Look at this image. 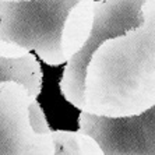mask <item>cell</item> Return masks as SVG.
<instances>
[{
	"mask_svg": "<svg viewBox=\"0 0 155 155\" xmlns=\"http://www.w3.org/2000/svg\"><path fill=\"white\" fill-rule=\"evenodd\" d=\"M143 13L140 27L105 39L92 52L80 110L131 116L155 106V0H144Z\"/></svg>",
	"mask_w": 155,
	"mask_h": 155,
	"instance_id": "obj_1",
	"label": "cell"
},
{
	"mask_svg": "<svg viewBox=\"0 0 155 155\" xmlns=\"http://www.w3.org/2000/svg\"><path fill=\"white\" fill-rule=\"evenodd\" d=\"M78 0H0V58H21L35 51L49 66L66 63L61 34Z\"/></svg>",
	"mask_w": 155,
	"mask_h": 155,
	"instance_id": "obj_2",
	"label": "cell"
},
{
	"mask_svg": "<svg viewBox=\"0 0 155 155\" xmlns=\"http://www.w3.org/2000/svg\"><path fill=\"white\" fill-rule=\"evenodd\" d=\"M0 155H53L46 116L17 81H0Z\"/></svg>",
	"mask_w": 155,
	"mask_h": 155,
	"instance_id": "obj_3",
	"label": "cell"
},
{
	"mask_svg": "<svg viewBox=\"0 0 155 155\" xmlns=\"http://www.w3.org/2000/svg\"><path fill=\"white\" fill-rule=\"evenodd\" d=\"M144 0H97L92 3L94 20L88 39L81 49L66 61L60 91L67 102L81 109L87 63L92 52L105 39L122 35L144 22Z\"/></svg>",
	"mask_w": 155,
	"mask_h": 155,
	"instance_id": "obj_4",
	"label": "cell"
},
{
	"mask_svg": "<svg viewBox=\"0 0 155 155\" xmlns=\"http://www.w3.org/2000/svg\"><path fill=\"white\" fill-rule=\"evenodd\" d=\"M78 131L94 138L104 155H154L155 109L131 116H101L83 112Z\"/></svg>",
	"mask_w": 155,
	"mask_h": 155,
	"instance_id": "obj_5",
	"label": "cell"
},
{
	"mask_svg": "<svg viewBox=\"0 0 155 155\" xmlns=\"http://www.w3.org/2000/svg\"><path fill=\"white\" fill-rule=\"evenodd\" d=\"M94 0H78L66 17L61 34V51L66 61L81 49L88 39L94 20Z\"/></svg>",
	"mask_w": 155,
	"mask_h": 155,
	"instance_id": "obj_6",
	"label": "cell"
},
{
	"mask_svg": "<svg viewBox=\"0 0 155 155\" xmlns=\"http://www.w3.org/2000/svg\"><path fill=\"white\" fill-rule=\"evenodd\" d=\"M0 81H17L38 98L42 90V70L39 61L28 52L21 58H0Z\"/></svg>",
	"mask_w": 155,
	"mask_h": 155,
	"instance_id": "obj_7",
	"label": "cell"
},
{
	"mask_svg": "<svg viewBox=\"0 0 155 155\" xmlns=\"http://www.w3.org/2000/svg\"><path fill=\"white\" fill-rule=\"evenodd\" d=\"M53 155H104L94 138L81 131L52 130Z\"/></svg>",
	"mask_w": 155,
	"mask_h": 155,
	"instance_id": "obj_8",
	"label": "cell"
},
{
	"mask_svg": "<svg viewBox=\"0 0 155 155\" xmlns=\"http://www.w3.org/2000/svg\"><path fill=\"white\" fill-rule=\"evenodd\" d=\"M4 2H15V0H4Z\"/></svg>",
	"mask_w": 155,
	"mask_h": 155,
	"instance_id": "obj_9",
	"label": "cell"
}]
</instances>
